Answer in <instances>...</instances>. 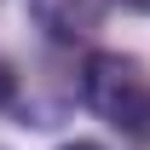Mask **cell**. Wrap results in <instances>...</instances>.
<instances>
[{
    "instance_id": "1",
    "label": "cell",
    "mask_w": 150,
    "mask_h": 150,
    "mask_svg": "<svg viewBox=\"0 0 150 150\" xmlns=\"http://www.w3.org/2000/svg\"><path fill=\"white\" fill-rule=\"evenodd\" d=\"M81 98H87V110H98L115 133L150 144V75H144L139 58H127V52H93L87 69H81Z\"/></svg>"
},
{
    "instance_id": "2",
    "label": "cell",
    "mask_w": 150,
    "mask_h": 150,
    "mask_svg": "<svg viewBox=\"0 0 150 150\" xmlns=\"http://www.w3.org/2000/svg\"><path fill=\"white\" fill-rule=\"evenodd\" d=\"M29 23L58 46H75L98 29V0H29Z\"/></svg>"
},
{
    "instance_id": "3",
    "label": "cell",
    "mask_w": 150,
    "mask_h": 150,
    "mask_svg": "<svg viewBox=\"0 0 150 150\" xmlns=\"http://www.w3.org/2000/svg\"><path fill=\"white\" fill-rule=\"evenodd\" d=\"M12 104H18V69L0 58V110H12Z\"/></svg>"
},
{
    "instance_id": "4",
    "label": "cell",
    "mask_w": 150,
    "mask_h": 150,
    "mask_svg": "<svg viewBox=\"0 0 150 150\" xmlns=\"http://www.w3.org/2000/svg\"><path fill=\"white\" fill-rule=\"evenodd\" d=\"M64 150H104V144H93V139H75V144H64Z\"/></svg>"
},
{
    "instance_id": "5",
    "label": "cell",
    "mask_w": 150,
    "mask_h": 150,
    "mask_svg": "<svg viewBox=\"0 0 150 150\" xmlns=\"http://www.w3.org/2000/svg\"><path fill=\"white\" fill-rule=\"evenodd\" d=\"M121 6H127V12H150V0H121Z\"/></svg>"
}]
</instances>
